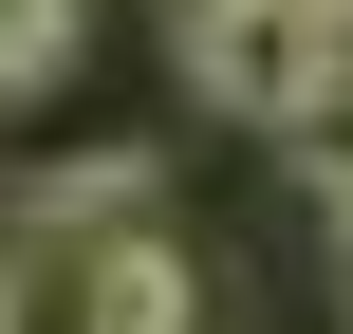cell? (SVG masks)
<instances>
[{
	"label": "cell",
	"mask_w": 353,
	"mask_h": 334,
	"mask_svg": "<svg viewBox=\"0 0 353 334\" xmlns=\"http://www.w3.org/2000/svg\"><path fill=\"white\" fill-rule=\"evenodd\" d=\"M74 37H93V0H0V112H56Z\"/></svg>",
	"instance_id": "cell-2"
},
{
	"label": "cell",
	"mask_w": 353,
	"mask_h": 334,
	"mask_svg": "<svg viewBox=\"0 0 353 334\" xmlns=\"http://www.w3.org/2000/svg\"><path fill=\"white\" fill-rule=\"evenodd\" d=\"M335 74H353V56H316L298 19H261V0H186V93H205V112H242V130H298Z\"/></svg>",
	"instance_id": "cell-1"
},
{
	"label": "cell",
	"mask_w": 353,
	"mask_h": 334,
	"mask_svg": "<svg viewBox=\"0 0 353 334\" xmlns=\"http://www.w3.org/2000/svg\"><path fill=\"white\" fill-rule=\"evenodd\" d=\"M261 19H298L316 56H353V0H261Z\"/></svg>",
	"instance_id": "cell-3"
}]
</instances>
